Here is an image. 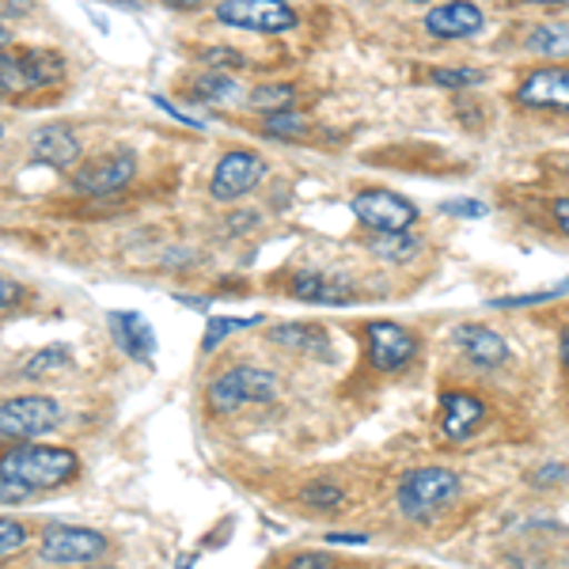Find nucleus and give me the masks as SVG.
Segmentation results:
<instances>
[{
  "mask_svg": "<svg viewBox=\"0 0 569 569\" xmlns=\"http://www.w3.org/2000/svg\"><path fill=\"white\" fill-rule=\"evenodd\" d=\"M80 460L69 448H50V445H23L0 456V479L23 486L27 493L39 490H58L77 479Z\"/></svg>",
  "mask_w": 569,
  "mask_h": 569,
  "instance_id": "f257e3e1",
  "label": "nucleus"
},
{
  "mask_svg": "<svg viewBox=\"0 0 569 569\" xmlns=\"http://www.w3.org/2000/svg\"><path fill=\"white\" fill-rule=\"evenodd\" d=\"M460 475L448 467H415L410 475H402L399 482V509L410 520H433L460 498Z\"/></svg>",
  "mask_w": 569,
  "mask_h": 569,
  "instance_id": "f03ea898",
  "label": "nucleus"
},
{
  "mask_svg": "<svg viewBox=\"0 0 569 569\" xmlns=\"http://www.w3.org/2000/svg\"><path fill=\"white\" fill-rule=\"evenodd\" d=\"M66 61L53 50H4L0 53V99H27L42 88L61 84Z\"/></svg>",
  "mask_w": 569,
  "mask_h": 569,
  "instance_id": "7ed1b4c3",
  "label": "nucleus"
},
{
  "mask_svg": "<svg viewBox=\"0 0 569 569\" xmlns=\"http://www.w3.org/2000/svg\"><path fill=\"white\" fill-rule=\"evenodd\" d=\"M273 395H278V376L266 369H251V365H240V369L217 376V380L209 383L206 399L213 410L228 415V410H240L247 402H270Z\"/></svg>",
  "mask_w": 569,
  "mask_h": 569,
  "instance_id": "20e7f679",
  "label": "nucleus"
},
{
  "mask_svg": "<svg viewBox=\"0 0 569 569\" xmlns=\"http://www.w3.org/2000/svg\"><path fill=\"white\" fill-rule=\"evenodd\" d=\"M353 217L365 228H372L376 236H395V232H410L418 224V206L407 201L395 190H361L353 194Z\"/></svg>",
  "mask_w": 569,
  "mask_h": 569,
  "instance_id": "39448f33",
  "label": "nucleus"
},
{
  "mask_svg": "<svg viewBox=\"0 0 569 569\" xmlns=\"http://www.w3.org/2000/svg\"><path fill=\"white\" fill-rule=\"evenodd\" d=\"M61 426V407L50 395H20V399L0 402V437L31 440Z\"/></svg>",
  "mask_w": 569,
  "mask_h": 569,
  "instance_id": "423d86ee",
  "label": "nucleus"
},
{
  "mask_svg": "<svg viewBox=\"0 0 569 569\" xmlns=\"http://www.w3.org/2000/svg\"><path fill=\"white\" fill-rule=\"evenodd\" d=\"M217 20L254 34H281L297 27V12L284 0H220Z\"/></svg>",
  "mask_w": 569,
  "mask_h": 569,
  "instance_id": "0eeeda50",
  "label": "nucleus"
},
{
  "mask_svg": "<svg viewBox=\"0 0 569 569\" xmlns=\"http://www.w3.org/2000/svg\"><path fill=\"white\" fill-rule=\"evenodd\" d=\"M266 176V160L259 152L251 149H228L224 156L217 160L213 168V179H209V194L213 201H240L251 194L254 187L262 182Z\"/></svg>",
  "mask_w": 569,
  "mask_h": 569,
  "instance_id": "6e6552de",
  "label": "nucleus"
},
{
  "mask_svg": "<svg viewBox=\"0 0 569 569\" xmlns=\"http://www.w3.org/2000/svg\"><path fill=\"white\" fill-rule=\"evenodd\" d=\"M39 550H42L46 562H53V566H84V562H96V558L107 555V539L91 528L53 525V528H46Z\"/></svg>",
  "mask_w": 569,
  "mask_h": 569,
  "instance_id": "1a4fd4ad",
  "label": "nucleus"
},
{
  "mask_svg": "<svg viewBox=\"0 0 569 569\" xmlns=\"http://www.w3.org/2000/svg\"><path fill=\"white\" fill-rule=\"evenodd\" d=\"M137 176V156L118 149L110 156H96V160L80 163L77 171H72V187L80 190V194H114V190H122L126 182Z\"/></svg>",
  "mask_w": 569,
  "mask_h": 569,
  "instance_id": "9d476101",
  "label": "nucleus"
},
{
  "mask_svg": "<svg viewBox=\"0 0 569 569\" xmlns=\"http://www.w3.org/2000/svg\"><path fill=\"white\" fill-rule=\"evenodd\" d=\"M418 353V338L410 330H402L399 323H369V357L380 372H395L407 361H415Z\"/></svg>",
  "mask_w": 569,
  "mask_h": 569,
  "instance_id": "9b49d317",
  "label": "nucleus"
},
{
  "mask_svg": "<svg viewBox=\"0 0 569 569\" xmlns=\"http://www.w3.org/2000/svg\"><path fill=\"white\" fill-rule=\"evenodd\" d=\"M517 103L531 110H566L569 103V77L562 66H547L525 77L517 88Z\"/></svg>",
  "mask_w": 569,
  "mask_h": 569,
  "instance_id": "f8f14e48",
  "label": "nucleus"
},
{
  "mask_svg": "<svg viewBox=\"0 0 569 569\" xmlns=\"http://www.w3.org/2000/svg\"><path fill=\"white\" fill-rule=\"evenodd\" d=\"M482 12L471 0H448V4H437L433 12L426 16V31L437 34V39H471V34L482 31Z\"/></svg>",
  "mask_w": 569,
  "mask_h": 569,
  "instance_id": "ddd939ff",
  "label": "nucleus"
},
{
  "mask_svg": "<svg viewBox=\"0 0 569 569\" xmlns=\"http://www.w3.org/2000/svg\"><path fill=\"white\" fill-rule=\"evenodd\" d=\"M486 421V402L475 399L467 391H448L440 399V429H445L452 440L471 437V429H479Z\"/></svg>",
  "mask_w": 569,
  "mask_h": 569,
  "instance_id": "4468645a",
  "label": "nucleus"
},
{
  "mask_svg": "<svg viewBox=\"0 0 569 569\" xmlns=\"http://www.w3.org/2000/svg\"><path fill=\"white\" fill-rule=\"evenodd\" d=\"M110 330H114V342L122 346V353H130L133 361H149L152 357L156 335L141 311H110Z\"/></svg>",
  "mask_w": 569,
  "mask_h": 569,
  "instance_id": "2eb2a0df",
  "label": "nucleus"
},
{
  "mask_svg": "<svg viewBox=\"0 0 569 569\" xmlns=\"http://www.w3.org/2000/svg\"><path fill=\"white\" fill-rule=\"evenodd\" d=\"M289 292L305 305H350L353 289L338 278H327V273H292L289 278Z\"/></svg>",
  "mask_w": 569,
  "mask_h": 569,
  "instance_id": "dca6fc26",
  "label": "nucleus"
},
{
  "mask_svg": "<svg viewBox=\"0 0 569 569\" xmlns=\"http://www.w3.org/2000/svg\"><path fill=\"white\" fill-rule=\"evenodd\" d=\"M31 149L42 163H50V168H58V171H66L80 160V141L69 126H46V130L34 133Z\"/></svg>",
  "mask_w": 569,
  "mask_h": 569,
  "instance_id": "f3484780",
  "label": "nucleus"
},
{
  "mask_svg": "<svg viewBox=\"0 0 569 569\" xmlns=\"http://www.w3.org/2000/svg\"><path fill=\"white\" fill-rule=\"evenodd\" d=\"M456 342H460V350L471 357L475 365H482V369L505 365V357H509V346H505V338L493 335L490 327H479V323H467V327L456 330Z\"/></svg>",
  "mask_w": 569,
  "mask_h": 569,
  "instance_id": "a211bd4d",
  "label": "nucleus"
},
{
  "mask_svg": "<svg viewBox=\"0 0 569 569\" xmlns=\"http://www.w3.org/2000/svg\"><path fill=\"white\" fill-rule=\"evenodd\" d=\"M190 96L198 99V103H232L236 96H240V84L232 80V72H201L187 84Z\"/></svg>",
  "mask_w": 569,
  "mask_h": 569,
  "instance_id": "6ab92c4d",
  "label": "nucleus"
},
{
  "mask_svg": "<svg viewBox=\"0 0 569 569\" xmlns=\"http://www.w3.org/2000/svg\"><path fill=\"white\" fill-rule=\"evenodd\" d=\"M72 369V353L66 346H46L42 353H34L31 361L23 365V380H50V376Z\"/></svg>",
  "mask_w": 569,
  "mask_h": 569,
  "instance_id": "aec40b11",
  "label": "nucleus"
},
{
  "mask_svg": "<svg viewBox=\"0 0 569 569\" xmlns=\"http://www.w3.org/2000/svg\"><path fill=\"white\" fill-rule=\"evenodd\" d=\"M270 342L289 346V350H319V346H327V338L323 330L311 323H284L270 330Z\"/></svg>",
  "mask_w": 569,
  "mask_h": 569,
  "instance_id": "412c9836",
  "label": "nucleus"
},
{
  "mask_svg": "<svg viewBox=\"0 0 569 569\" xmlns=\"http://www.w3.org/2000/svg\"><path fill=\"white\" fill-rule=\"evenodd\" d=\"M251 107L262 110V114L297 110V88L292 84H259V88H251Z\"/></svg>",
  "mask_w": 569,
  "mask_h": 569,
  "instance_id": "4be33fe9",
  "label": "nucleus"
},
{
  "mask_svg": "<svg viewBox=\"0 0 569 569\" xmlns=\"http://www.w3.org/2000/svg\"><path fill=\"white\" fill-rule=\"evenodd\" d=\"M566 39H569L566 23H558V27L555 23H543V27H531L525 46H528L531 53H543V58H555V53L562 58V53H566Z\"/></svg>",
  "mask_w": 569,
  "mask_h": 569,
  "instance_id": "5701e85b",
  "label": "nucleus"
},
{
  "mask_svg": "<svg viewBox=\"0 0 569 569\" xmlns=\"http://www.w3.org/2000/svg\"><path fill=\"white\" fill-rule=\"evenodd\" d=\"M259 323H262V316H243V319L213 316V319H209V327H206V338H201V350L213 353L228 335H236V330H251V327H259Z\"/></svg>",
  "mask_w": 569,
  "mask_h": 569,
  "instance_id": "b1692460",
  "label": "nucleus"
},
{
  "mask_svg": "<svg viewBox=\"0 0 569 569\" xmlns=\"http://www.w3.org/2000/svg\"><path fill=\"white\" fill-rule=\"evenodd\" d=\"M372 251L380 254V259H388V262H407V259H415V254H418V240H415V236H407V232L376 236Z\"/></svg>",
  "mask_w": 569,
  "mask_h": 569,
  "instance_id": "393cba45",
  "label": "nucleus"
},
{
  "mask_svg": "<svg viewBox=\"0 0 569 569\" xmlns=\"http://www.w3.org/2000/svg\"><path fill=\"white\" fill-rule=\"evenodd\" d=\"M262 130H266V137H300L308 130V122L297 114V110H278V114H266Z\"/></svg>",
  "mask_w": 569,
  "mask_h": 569,
  "instance_id": "a878e982",
  "label": "nucleus"
},
{
  "mask_svg": "<svg viewBox=\"0 0 569 569\" xmlns=\"http://www.w3.org/2000/svg\"><path fill=\"white\" fill-rule=\"evenodd\" d=\"M305 505H311V509H338V505L346 501V493H342V486H335V482H311L305 486Z\"/></svg>",
  "mask_w": 569,
  "mask_h": 569,
  "instance_id": "bb28decb",
  "label": "nucleus"
},
{
  "mask_svg": "<svg viewBox=\"0 0 569 569\" xmlns=\"http://www.w3.org/2000/svg\"><path fill=\"white\" fill-rule=\"evenodd\" d=\"M429 80L440 88H475L486 80L482 69H429Z\"/></svg>",
  "mask_w": 569,
  "mask_h": 569,
  "instance_id": "cd10ccee",
  "label": "nucleus"
},
{
  "mask_svg": "<svg viewBox=\"0 0 569 569\" xmlns=\"http://www.w3.org/2000/svg\"><path fill=\"white\" fill-rule=\"evenodd\" d=\"M201 61L213 72H236V69H243L247 58L240 50H228V46H209V50H201Z\"/></svg>",
  "mask_w": 569,
  "mask_h": 569,
  "instance_id": "c85d7f7f",
  "label": "nucleus"
},
{
  "mask_svg": "<svg viewBox=\"0 0 569 569\" xmlns=\"http://www.w3.org/2000/svg\"><path fill=\"white\" fill-rule=\"evenodd\" d=\"M23 547H27V528L20 520L0 517V558L16 555V550H23Z\"/></svg>",
  "mask_w": 569,
  "mask_h": 569,
  "instance_id": "c756f323",
  "label": "nucleus"
},
{
  "mask_svg": "<svg viewBox=\"0 0 569 569\" xmlns=\"http://www.w3.org/2000/svg\"><path fill=\"white\" fill-rule=\"evenodd\" d=\"M445 213H452V217H486V206L482 201H445Z\"/></svg>",
  "mask_w": 569,
  "mask_h": 569,
  "instance_id": "7c9ffc66",
  "label": "nucleus"
},
{
  "mask_svg": "<svg viewBox=\"0 0 569 569\" xmlns=\"http://www.w3.org/2000/svg\"><path fill=\"white\" fill-rule=\"evenodd\" d=\"M284 569H335V558H327V555H300V558H292Z\"/></svg>",
  "mask_w": 569,
  "mask_h": 569,
  "instance_id": "2f4dec72",
  "label": "nucleus"
},
{
  "mask_svg": "<svg viewBox=\"0 0 569 569\" xmlns=\"http://www.w3.org/2000/svg\"><path fill=\"white\" fill-rule=\"evenodd\" d=\"M20 297H23V289L16 281H8V278H0V311H8L12 305H20Z\"/></svg>",
  "mask_w": 569,
  "mask_h": 569,
  "instance_id": "473e14b6",
  "label": "nucleus"
},
{
  "mask_svg": "<svg viewBox=\"0 0 569 569\" xmlns=\"http://www.w3.org/2000/svg\"><path fill=\"white\" fill-rule=\"evenodd\" d=\"M555 292L562 289H547V292H531V297H509V300H493L498 308H520V305H539V300H550Z\"/></svg>",
  "mask_w": 569,
  "mask_h": 569,
  "instance_id": "72a5a7b5",
  "label": "nucleus"
},
{
  "mask_svg": "<svg viewBox=\"0 0 569 569\" xmlns=\"http://www.w3.org/2000/svg\"><path fill=\"white\" fill-rule=\"evenodd\" d=\"M27 498H31V493H27L23 486L0 479V501H4V505H20V501H27Z\"/></svg>",
  "mask_w": 569,
  "mask_h": 569,
  "instance_id": "f704fd0d",
  "label": "nucleus"
},
{
  "mask_svg": "<svg viewBox=\"0 0 569 569\" xmlns=\"http://www.w3.org/2000/svg\"><path fill=\"white\" fill-rule=\"evenodd\" d=\"M562 479H566V467H562V463H550L547 471H539V475H536V482H543V486H547V482H562Z\"/></svg>",
  "mask_w": 569,
  "mask_h": 569,
  "instance_id": "c9c22d12",
  "label": "nucleus"
},
{
  "mask_svg": "<svg viewBox=\"0 0 569 569\" xmlns=\"http://www.w3.org/2000/svg\"><path fill=\"white\" fill-rule=\"evenodd\" d=\"M327 543H346V547H365L369 539L365 536H327Z\"/></svg>",
  "mask_w": 569,
  "mask_h": 569,
  "instance_id": "e433bc0d",
  "label": "nucleus"
},
{
  "mask_svg": "<svg viewBox=\"0 0 569 569\" xmlns=\"http://www.w3.org/2000/svg\"><path fill=\"white\" fill-rule=\"evenodd\" d=\"M555 217H558V224H562V228L569 224V201H566V198H558V201H555Z\"/></svg>",
  "mask_w": 569,
  "mask_h": 569,
  "instance_id": "4c0bfd02",
  "label": "nucleus"
},
{
  "mask_svg": "<svg viewBox=\"0 0 569 569\" xmlns=\"http://www.w3.org/2000/svg\"><path fill=\"white\" fill-rule=\"evenodd\" d=\"M168 8H179V12H190V8H201L206 0H163Z\"/></svg>",
  "mask_w": 569,
  "mask_h": 569,
  "instance_id": "58836bf2",
  "label": "nucleus"
},
{
  "mask_svg": "<svg viewBox=\"0 0 569 569\" xmlns=\"http://www.w3.org/2000/svg\"><path fill=\"white\" fill-rule=\"evenodd\" d=\"M8 46H12V31H8V27H4V23H0V53H4V50H8Z\"/></svg>",
  "mask_w": 569,
  "mask_h": 569,
  "instance_id": "ea45409f",
  "label": "nucleus"
},
{
  "mask_svg": "<svg viewBox=\"0 0 569 569\" xmlns=\"http://www.w3.org/2000/svg\"><path fill=\"white\" fill-rule=\"evenodd\" d=\"M194 562H198V555H187V558L179 562V569H194Z\"/></svg>",
  "mask_w": 569,
  "mask_h": 569,
  "instance_id": "a19ab883",
  "label": "nucleus"
},
{
  "mask_svg": "<svg viewBox=\"0 0 569 569\" xmlns=\"http://www.w3.org/2000/svg\"><path fill=\"white\" fill-rule=\"evenodd\" d=\"M531 4H566V0H531Z\"/></svg>",
  "mask_w": 569,
  "mask_h": 569,
  "instance_id": "79ce46f5",
  "label": "nucleus"
},
{
  "mask_svg": "<svg viewBox=\"0 0 569 569\" xmlns=\"http://www.w3.org/2000/svg\"><path fill=\"white\" fill-rule=\"evenodd\" d=\"M415 4H426V0H415Z\"/></svg>",
  "mask_w": 569,
  "mask_h": 569,
  "instance_id": "37998d69",
  "label": "nucleus"
},
{
  "mask_svg": "<svg viewBox=\"0 0 569 569\" xmlns=\"http://www.w3.org/2000/svg\"><path fill=\"white\" fill-rule=\"evenodd\" d=\"M0 137H4V126H0Z\"/></svg>",
  "mask_w": 569,
  "mask_h": 569,
  "instance_id": "c03bdc74",
  "label": "nucleus"
},
{
  "mask_svg": "<svg viewBox=\"0 0 569 569\" xmlns=\"http://www.w3.org/2000/svg\"><path fill=\"white\" fill-rule=\"evenodd\" d=\"M96 569H103V566H96Z\"/></svg>",
  "mask_w": 569,
  "mask_h": 569,
  "instance_id": "a18cd8bd",
  "label": "nucleus"
}]
</instances>
